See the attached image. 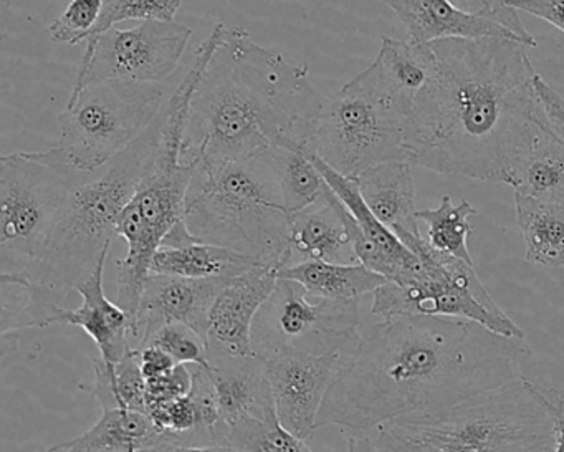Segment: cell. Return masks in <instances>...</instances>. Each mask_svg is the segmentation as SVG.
<instances>
[{"mask_svg":"<svg viewBox=\"0 0 564 452\" xmlns=\"http://www.w3.org/2000/svg\"><path fill=\"white\" fill-rule=\"evenodd\" d=\"M523 340L451 316L381 320L361 333L326 392L316 428L369 434L402 416L437 411L520 378Z\"/></svg>","mask_w":564,"mask_h":452,"instance_id":"6da1fadb","label":"cell"},{"mask_svg":"<svg viewBox=\"0 0 564 452\" xmlns=\"http://www.w3.org/2000/svg\"><path fill=\"white\" fill-rule=\"evenodd\" d=\"M431 45L441 62V90L414 164L505 184L511 158L546 125L527 45L494 37Z\"/></svg>","mask_w":564,"mask_h":452,"instance_id":"7a4b0ae2","label":"cell"},{"mask_svg":"<svg viewBox=\"0 0 564 452\" xmlns=\"http://www.w3.org/2000/svg\"><path fill=\"white\" fill-rule=\"evenodd\" d=\"M322 101L306 65L262 47L243 28L227 29L191 100L183 161L306 150Z\"/></svg>","mask_w":564,"mask_h":452,"instance_id":"3957f363","label":"cell"},{"mask_svg":"<svg viewBox=\"0 0 564 452\" xmlns=\"http://www.w3.org/2000/svg\"><path fill=\"white\" fill-rule=\"evenodd\" d=\"M161 125L160 111L153 125L118 154L100 177L84 181L72 191L44 254L25 273L31 282L37 329L54 325L62 302L110 252L121 214L133 200L153 158Z\"/></svg>","mask_w":564,"mask_h":452,"instance_id":"277c9868","label":"cell"},{"mask_svg":"<svg viewBox=\"0 0 564 452\" xmlns=\"http://www.w3.org/2000/svg\"><path fill=\"white\" fill-rule=\"evenodd\" d=\"M187 230L263 266L290 259V214L272 151L243 160H199L186 197Z\"/></svg>","mask_w":564,"mask_h":452,"instance_id":"5b68a950","label":"cell"},{"mask_svg":"<svg viewBox=\"0 0 564 452\" xmlns=\"http://www.w3.org/2000/svg\"><path fill=\"white\" fill-rule=\"evenodd\" d=\"M381 452H553L550 409L533 379L505 383L437 411L369 432Z\"/></svg>","mask_w":564,"mask_h":452,"instance_id":"8992f818","label":"cell"},{"mask_svg":"<svg viewBox=\"0 0 564 452\" xmlns=\"http://www.w3.org/2000/svg\"><path fill=\"white\" fill-rule=\"evenodd\" d=\"M213 58L209 47L197 49L193 65L180 87L161 108L160 138L147 174L133 200L121 214L118 236L127 240L128 252L118 260V305L127 310L133 322L151 276L154 254L186 217V197L197 163H184L183 140L187 111L197 84Z\"/></svg>","mask_w":564,"mask_h":452,"instance_id":"52a82bcc","label":"cell"},{"mask_svg":"<svg viewBox=\"0 0 564 452\" xmlns=\"http://www.w3.org/2000/svg\"><path fill=\"white\" fill-rule=\"evenodd\" d=\"M80 173L61 148L0 158V276H25L61 219Z\"/></svg>","mask_w":564,"mask_h":452,"instance_id":"ba28073f","label":"cell"},{"mask_svg":"<svg viewBox=\"0 0 564 452\" xmlns=\"http://www.w3.org/2000/svg\"><path fill=\"white\" fill-rule=\"evenodd\" d=\"M306 151L351 180L389 161L412 163L408 123L369 68L323 97Z\"/></svg>","mask_w":564,"mask_h":452,"instance_id":"9c48e42d","label":"cell"},{"mask_svg":"<svg viewBox=\"0 0 564 452\" xmlns=\"http://www.w3.org/2000/svg\"><path fill=\"white\" fill-rule=\"evenodd\" d=\"M164 105L156 84L104 82L68 98L57 147L80 173L95 174L153 125Z\"/></svg>","mask_w":564,"mask_h":452,"instance_id":"30bf717a","label":"cell"},{"mask_svg":"<svg viewBox=\"0 0 564 452\" xmlns=\"http://www.w3.org/2000/svg\"><path fill=\"white\" fill-rule=\"evenodd\" d=\"M399 239L422 260L424 270L414 282L379 287L372 293V315L381 320L408 315L465 319L508 338L524 340L523 330L495 302L471 263L438 252L421 233L404 234Z\"/></svg>","mask_w":564,"mask_h":452,"instance_id":"8fae6325","label":"cell"},{"mask_svg":"<svg viewBox=\"0 0 564 452\" xmlns=\"http://www.w3.org/2000/svg\"><path fill=\"white\" fill-rule=\"evenodd\" d=\"M359 300H323L300 283L280 279L252 326V352L260 359L326 356L355 349Z\"/></svg>","mask_w":564,"mask_h":452,"instance_id":"7c38bea8","label":"cell"},{"mask_svg":"<svg viewBox=\"0 0 564 452\" xmlns=\"http://www.w3.org/2000/svg\"><path fill=\"white\" fill-rule=\"evenodd\" d=\"M191 37L193 29L186 25L148 21L138 28H113L88 39L72 95L104 82L156 84L164 80L176 71Z\"/></svg>","mask_w":564,"mask_h":452,"instance_id":"4fadbf2b","label":"cell"},{"mask_svg":"<svg viewBox=\"0 0 564 452\" xmlns=\"http://www.w3.org/2000/svg\"><path fill=\"white\" fill-rule=\"evenodd\" d=\"M355 349L326 356H279L265 359L280 424L303 441L313 438L329 386Z\"/></svg>","mask_w":564,"mask_h":452,"instance_id":"5bb4252c","label":"cell"},{"mask_svg":"<svg viewBox=\"0 0 564 452\" xmlns=\"http://www.w3.org/2000/svg\"><path fill=\"white\" fill-rule=\"evenodd\" d=\"M227 280H193L151 273L134 319L133 348H144L158 330L171 323L191 326L207 342L210 306Z\"/></svg>","mask_w":564,"mask_h":452,"instance_id":"9a60e30c","label":"cell"},{"mask_svg":"<svg viewBox=\"0 0 564 452\" xmlns=\"http://www.w3.org/2000/svg\"><path fill=\"white\" fill-rule=\"evenodd\" d=\"M276 282L279 269L263 263L227 280L217 293L207 320L209 352L253 355V322L263 303L272 295Z\"/></svg>","mask_w":564,"mask_h":452,"instance_id":"2e32d148","label":"cell"},{"mask_svg":"<svg viewBox=\"0 0 564 452\" xmlns=\"http://www.w3.org/2000/svg\"><path fill=\"white\" fill-rule=\"evenodd\" d=\"M207 368L219 409L220 444L226 445L227 431L242 419H279L265 363L259 356L209 352Z\"/></svg>","mask_w":564,"mask_h":452,"instance_id":"e0dca14e","label":"cell"},{"mask_svg":"<svg viewBox=\"0 0 564 452\" xmlns=\"http://www.w3.org/2000/svg\"><path fill=\"white\" fill-rule=\"evenodd\" d=\"M306 260L358 263L345 223V204L328 184L315 204L290 214V259L285 267Z\"/></svg>","mask_w":564,"mask_h":452,"instance_id":"ac0fdd59","label":"cell"},{"mask_svg":"<svg viewBox=\"0 0 564 452\" xmlns=\"http://www.w3.org/2000/svg\"><path fill=\"white\" fill-rule=\"evenodd\" d=\"M107 257L100 260L95 272L75 290L80 293L82 305L78 309L62 306L52 323L84 330L100 349V358L108 365H117L133 348V322L123 306L111 302L105 295Z\"/></svg>","mask_w":564,"mask_h":452,"instance_id":"d6986e66","label":"cell"},{"mask_svg":"<svg viewBox=\"0 0 564 452\" xmlns=\"http://www.w3.org/2000/svg\"><path fill=\"white\" fill-rule=\"evenodd\" d=\"M381 2L388 6L404 24L408 39L419 44H434V42L452 41V39L477 41V39L494 37L527 45V42L510 29L490 19L468 14L455 8L451 0H381Z\"/></svg>","mask_w":564,"mask_h":452,"instance_id":"ffe728a7","label":"cell"},{"mask_svg":"<svg viewBox=\"0 0 564 452\" xmlns=\"http://www.w3.org/2000/svg\"><path fill=\"white\" fill-rule=\"evenodd\" d=\"M505 184L514 194L564 209V143L547 125L511 158Z\"/></svg>","mask_w":564,"mask_h":452,"instance_id":"44dd1931","label":"cell"},{"mask_svg":"<svg viewBox=\"0 0 564 452\" xmlns=\"http://www.w3.org/2000/svg\"><path fill=\"white\" fill-rule=\"evenodd\" d=\"M411 166L409 161H389L355 180L369 209L398 237L421 233Z\"/></svg>","mask_w":564,"mask_h":452,"instance_id":"7402d4cb","label":"cell"},{"mask_svg":"<svg viewBox=\"0 0 564 452\" xmlns=\"http://www.w3.org/2000/svg\"><path fill=\"white\" fill-rule=\"evenodd\" d=\"M156 445L161 435L147 412L118 408L104 409L88 431L48 452H144Z\"/></svg>","mask_w":564,"mask_h":452,"instance_id":"603a6c76","label":"cell"},{"mask_svg":"<svg viewBox=\"0 0 564 452\" xmlns=\"http://www.w3.org/2000/svg\"><path fill=\"white\" fill-rule=\"evenodd\" d=\"M256 266L260 262L252 257L196 240L181 247H161L154 254L151 273L193 280L232 279Z\"/></svg>","mask_w":564,"mask_h":452,"instance_id":"cb8c5ba5","label":"cell"},{"mask_svg":"<svg viewBox=\"0 0 564 452\" xmlns=\"http://www.w3.org/2000/svg\"><path fill=\"white\" fill-rule=\"evenodd\" d=\"M280 279L300 283L310 295L323 300H359L375 293L388 280L362 263H328L306 260L279 270Z\"/></svg>","mask_w":564,"mask_h":452,"instance_id":"d4e9b609","label":"cell"},{"mask_svg":"<svg viewBox=\"0 0 564 452\" xmlns=\"http://www.w3.org/2000/svg\"><path fill=\"white\" fill-rule=\"evenodd\" d=\"M514 211L527 246L528 262L547 269L564 267L563 207L514 194Z\"/></svg>","mask_w":564,"mask_h":452,"instance_id":"484cf974","label":"cell"},{"mask_svg":"<svg viewBox=\"0 0 564 452\" xmlns=\"http://www.w3.org/2000/svg\"><path fill=\"white\" fill-rule=\"evenodd\" d=\"M94 396L104 409L147 412V378L141 372L140 349L131 348L117 365L94 359Z\"/></svg>","mask_w":564,"mask_h":452,"instance_id":"4316f807","label":"cell"},{"mask_svg":"<svg viewBox=\"0 0 564 452\" xmlns=\"http://www.w3.org/2000/svg\"><path fill=\"white\" fill-rule=\"evenodd\" d=\"M270 151L289 214L299 213L315 204L325 193L326 181L306 150L272 148Z\"/></svg>","mask_w":564,"mask_h":452,"instance_id":"83f0119b","label":"cell"},{"mask_svg":"<svg viewBox=\"0 0 564 452\" xmlns=\"http://www.w3.org/2000/svg\"><path fill=\"white\" fill-rule=\"evenodd\" d=\"M475 214L477 209L468 201L454 204L451 196H444L435 209L417 211V219L427 226L425 239L434 249L474 266L467 239L471 234L468 217Z\"/></svg>","mask_w":564,"mask_h":452,"instance_id":"f1b7e54d","label":"cell"},{"mask_svg":"<svg viewBox=\"0 0 564 452\" xmlns=\"http://www.w3.org/2000/svg\"><path fill=\"white\" fill-rule=\"evenodd\" d=\"M226 445L240 452H312L306 441L286 431L279 419H242L227 431Z\"/></svg>","mask_w":564,"mask_h":452,"instance_id":"f546056e","label":"cell"},{"mask_svg":"<svg viewBox=\"0 0 564 452\" xmlns=\"http://www.w3.org/2000/svg\"><path fill=\"white\" fill-rule=\"evenodd\" d=\"M107 8V0H70L64 14L48 28L55 44L77 45L88 41Z\"/></svg>","mask_w":564,"mask_h":452,"instance_id":"4dcf8cb0","label":"cell"},{"mask_svg":"<svg viewBox=\"0 0 564 452\" xmlns=\"http://www.w3.org/2000/svg\"><path fill=\"white\" fill-rule=\"evenodd\" d=\"M180 8L181 0H115L113 4L105 8L100 22L88 39L98 37L120 22L174 21Z\"/></svg>","mask_w":564,"mask_h":452,"instance_id":"1f68e13d","label":"cell"},{"mask_svg":"<svg viewBox=\"0 0 564 452\" xmlns=\"http://www.w3.org/2000/svg\"><path fill=\"white\" fill-rule=\"evenodd\" d=\"M148 345L170 353L177 365H209V345L206 338L183 323H171L158 330Z\"/></svg>","mask_w":564,"mask_h":452,"instance_id":"d6a6232c","label":"cell"},{"mask_svg":"<svg viewBox=\"0 0 564 452\" xmlns=\"http://www.w3.org/2000/svg\"><path fill=\"white\" fill-rule=\"evenodd\" d=\"M451 2L455 8L462 9L468 14L480 15V18L498 22V24L520 35L527 42L528 47H536V39L521 24L520 15L508 6V0H451Z\"/></svg>","mask_w":564,"mask_h":452,"instance_id":"836d02e7","label":"cell"},{"mask_svg":"<svg viewBox=\"0 0 564 452\" xmlns=\"http://www.w3.org/2000/svg\"><path fill=\"white\" fill-rule=\"evenodd\" d=\"M193 388V372L189 365H176L164 375L147 379V406L164 405L189 395Z\"/></svg>","mask_w":564,"mask_h":452,"instance_id":"e575fe53","label":"cell"},{"mask_svg":"<svg viewBox=\"0 0 564 452\" xmlns=\"http://www.w3.org/2000/svg\"><path fill=\"white\" fill-rule=\"evenodd\" d=\"M534 95L544 121L554 137L560 138L564 143V97L557 94L541 75L534 77Z\"/></svg>","mask_w":564,"mask_h":452,"instance_id":"d590c367","label":"cell"},{"mask_svg":"<svg viewBox=\"0 0 564 452\" xmlns=\"http://www.w3.org/2000/svg\"><path fill=\"white\" fill-rule=\"evenodd\" d=\"M508 6L547 22L564 34V0H508Z\"/></svg>","mask_w":564,"mask_h":452,"instance_id":"8d00e7d4","label":"cell"},{"mask_svg":"<svg viewBox=\"0 0 564 452\" xmlns=\"http://www.w3.org/2000/svg\"><path fill=\"white\" fill-rule=\"evenodd\" d=\"M536 391L543 398L544 405L550 409L554 429V451L564 452V389L550 388L534 381Z\"/></svg>","mask_w":564,"mask_h":452,"instance_id":"74e56055","label":"cell"},{"mask_svg":"<svg viewBox=\"0 0 564 452\" xmlns=\"http://www.w3.org/2000/svg\"><path fill=\"white\" fill-rule=\"evenodd\" d=\"M141 372L144 378L150 379L154 376L164 375L177 365L173 356L158 346L148 345L140 349Z\"/></svg>","mask_w":564,"mask_h":452,"instance_id":"f35d334b","label":"cell"},{"mask_svg":"<svg viewBox=\"0 0 564 452\" xmlns=\"http://www.w3.org/2000/svg\"><path fill=\"white\" fill-rule=\"evenodd\" d=\"M144 452H240L230 445H176V444H161L156 448L150 449Z\"/></svg>","mask_w":564,"mask_h":452,"instance_id":"ab89813d","label":"cell"},{"mask_svg":"<svg viewBox=\"0 0 564 452\" xmlns=\"http://www.w3.org/2000/svg\"><path fill=\"white\" fill-rule=\"evenodd\" d=\"M346 452H381L375 439L368 434L346 435Z\"/></svg>","mask_w":564,"mask_h":452,"instance_id":"60d3db41","label":"cell"},{"mask_svg":"<svg viewBox=\"0 0 564 452\" xmlns=\"http://www.w3.org/2000/svg\"><path fill=\"white\" fill-rule=\"evenodd\" d=\"M115 0H107V6L113 4Z\"/></svg>","mask_w":564,"mask_h":452,"instance_id":"b9f144b4","label":"cell"},{"mask_svg":"<svg viewBox=\"0 0 564 452\" xmlns=\"http://www.w3.org/2000/svg\"><path fill=\"white\" fill-rule=\"evenodd\" d=\"M263 2H270V0H263Z\"/></svg>","mask_w":564,"mask_h":452,"instance_id":"7bdbcfd3","label":"cell"},{"mask_svg":"<svg viewBox=\"0 0 564 452\" xmlns=\"http://www.w3.org/2000/svg\"><path fill=\"white\" fill-rule=\"evenodd\" d=\"M45 452H48V451H45Z\"/></svg>","mask_w":564,"mask_h":452,"instance_id":"ee69618b","label":"cell"}]
</instances>
